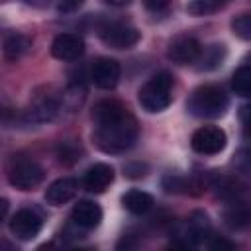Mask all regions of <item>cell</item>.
<instances>
[{"label":"cell","mask_w":251,"mask_h":251,"mask_svg":"<svg viewBox=\"0 0 251 251\" xmlns=\"http://www.w3.org/2000/svg\"><path fill=\"white\" fill-rule=\"evenodd\" d=\"M94 141L104 153H124L137 139L135 118L116 100H100L92 108Z\"/></svg>","instance_id":"6da1fadb"},{"label":"cell","mask_w":251,"mask_h":251,"mask_svg":"<svg viewBox=\"0 0 251 251\" xmlns=\"http://www.w3.org/2000/svg\"><path fill=\"white\" fill-rule=\"evenodd\" d=\"M186 108L190 110V114L198 118H220L227 110V96L224 94L222 88L206 84L190 94Z\"/></svg>","instance_id":"7a4b0ae2"},{"label":"cell","mask_w":251,"mask_h":251,"mask_svg":"<svg viewBox=\"0 0 251 251\" xmlns=\"http://www.w3.org/2000/svg\"><path fill=\"white\" fill-rule=\"evenodd\" d=\"M173 76L169 73H157L139 88V104L143 110L155 114L165 110L173 100Z\"/></svg>","instance_id":"3957f363"},{"label":"cell","mask_w":251,"mask_h":251,"mask_svg":"<svg viewBox=\"0 0 251 251\" xmlns=\"http://www.w3.org/2000/svg\"><path fill=\"white\" fill-rule=\"evenodd\" d=\"M100 39L114 49H129L139 41V31L126 22H104L98 27Z\"/></svg>","instance_id":"277c9868"},{"label":"cell","mask_w":251,"mask_h":251,"mask_svg":"<svg viewBox=\"0 0 251 251\" xmlns=\"http://www.w3.org/2000/svg\"><path fill=\"white\" fill-rule=\"evenodd\" d=\"M226 141H227V137H226V131L222 127L204 126V127H198L192 133L190 145L200 155H216V153L224 151Z\"/></svg>","instance_id":"5b68a950"},{"label":"cell","mask_w":251,"mask_h":251,"mask_svg":"<svg viewBox=\"0 0 251 251\" xmlns=\"http://www.w3.org/2000/svg\"><path fill=\"white\" fill-rule=\"evenodd\" d=\"M8 180L18 190H33L43 180V169L35 161H25L24 159V161H18L10 169Z\"/></svg>","instance_id":"8992f818"},{"label":"cell","mask_w":251,"mask_h":251,"mask_svg":"<svg viewBox=\"0 0 251 251\" xmlns=\"http://www.w3.org/2000/svg\"><path fill=\"white\" fill-rule=\"evenodd\" d=\"M41 226H43V220L41 216L31 210V208H22L18 210L12 220H10V231L18 237V239H24V241H29L33 239L39 231H41Z\"/></svg>","instance_id":"52a82bcc"},{"label":"cell","mask_w":251,"mask_h":251,"mask_svg":"<svg viewBox=\"0 0 251 251\" xmlns=\"http://www.w3.org/2000/svg\"><path fill=\"white\" fill-rule=\"evenodd\" d=\"M210 235V220L204 212H194L188 222L176 231V237H180L182 245H198L204 243Z\"/></svg>","instance_id":"ba28073f"},{"label":"cell","mask_w":251,"mask_h":251,"mask_svg":"<svg viewBox=\"0 0 251 251\" xmlns=\"http://www.w3.org/2000/svg\"><path fill=\"white\" fill-rule=\"evenodd\" d=\"M90 80L98 88H104V90L114 88L120 80V65L110 57L96 59L90 67Z\"/></svg>","instance_id":"9c48e42d"},{"label":"cell","mask_w":251,"mask_h":251,"mask_svg":"<svg viewBox=\"0 0 251 251\" xmlns=\"http://www.w3.org/2000/svg\"><path fill=\"white\" fill-rule=\"evenodd\" d=\"M200 43L196 41V37L192 35H178L169 43L167 49V57L178 65H188L194 63L200 55Z\"/></svg>","instance_id":"30bf717a"},{"label":"cell","mask_w":251,"mask_h":251,"mask_svg":"<svg viewBox=\"0 0 251 251\" xmlns=\"http://www.w3.org/2000/svg\"><path fill=\"white\" fill-rule=\"evenodd\" d=\"M51 53L61 61H75L84 53V41L75 33H59L51 43Z\"/></svg>","instance_id":"8fae6325"},{"label":"cell","mask_w":251,"mask_h":251,"mask_svg":"<svg viewBox=\"0 0 251 251\" xmlns=\"http://www.w3.org/2000/svg\"><path fill=\"white\" fill-rule=\"evenodd\" d=\"M114 180V169L106 163H96L92 165L82 178V184L88 192H104Z\"/></svg>","instance_id":"7c38bea8"},{"label":"cell","mask_w":251,"mask_h":251,"mask_svg":"<svg viewBox=\"0 0 251 251\" xmlns=\"http://www.w3.org/2000/svg\"><path fill=\"white\" fill-rule=\"evenodd\" d=\"M71 218L78 227L92 229L102 222V208L92 200H80L75 204Z\"/></svg>","instance_id":"4fadbf2b"},{"label":"cell","mask_w":251,"mask_h":251,"mask_svg":"<svg viewBox=\"0 0 251 251\" xmlns=\"http://www.w3.org/2000/svg\"><path fill=\"white\" fill-rule=\"evenodd\" d=\"M76 180L71 178V176H63V178H57L55 182H51L45 190V200L53 206H61L65 202H69L75 194H76Z\"/></svg>","instance_id":"5bb4252c"},{"label":"cell","mask_w":251,"mask_h":251,"mask_svg":"<svg viewBox=\"0 0 251 251\" xmlns=\"http://www.w3.org/2000/svg\"><path fill=\"white\" fill-rule=\"evenodd\" d=\"M224 222L231 229H241L251 224V204L233 200L231 204L226 206L224 210Z\"/></svg>","instance_id":"9a60e30c"},{"label":"cell","mask_w":251,"mask_h":251,"mask_svg":"<svg viewBox=\"0 0 251 251\" xmlns=\"http://www.w3.org/2000/svg\"><path fill=\"white\" fill-rule=\"evenodd\" d=\"M122 204H124V208L127 212H131L135 216H141V214H145L153 206V198H151V194L133 188V190H127L122 196Z\"/></svg>","instance_id":"2e32d148"},{"label":"cell","mask_w":251,"mask_h":251,"mask_svg":"<svg viewBox=\"0 0 251 251\" xmlns=\"http://www.w3.org/2000/svg\"><path fill=\"white\" fill-rule=\"evenodd\" d=\"M59 106L53 98H39L31 104V108L27 110V120L33 124H41V122H49L55 118Z\"/></svg>","instance_id":"e0dca14e"},{"label":"cell","mask_w":251,"mask_h":251,"mask_svg":"<svg viewBox=\"0 0 251 251\" xmlns=\"http://www.w3.org/2000/svg\"><path fill=\"white\" fill-rule=\"evenodd\" d=\"M29 47H31V39L27 35H24V33H18V31L6 35V39H4V53L12 61H16L24 53H27Z\"/></svg>","instance_id":"ac0fdd59"},{"label":"cell","mask_w":251,"mask_h":251,"mask_svg":"<svg viewBox=\"0 0 251 251\" xmlns=\"http://www.w3.org/2000/svg\"><path fill=\"white\" fill-rule=\"evenodd\" d=\"M224 57H226L224 45H210V47H206L204 51L200 49V55H198V59H196L198 71H212V69L220 67L222 61H224Z\"/></svg>","instance_id":"d6986e66"},{"label":"cell","mask_w":251,"mask_h":251,"mask_svg":"<svg viewBox=\"0 0 251 251\" xmlns=\"http://www.w3.org/2000/svg\"><path fill=\"white\" fill-rule=\"evenodd\" d=\"M231 88L239 96H251V65H241L231 76Z\"/></svg>","instance_id":"ffe728a7"},{"label":"cell","mask_w":251,"mask_h":251,"mask_svg":"<svg viewBox=\"0 0 251 251\" xmlns=\"http://www.w3.org/2000/svg\"><path fill=\"white\" fill-rule=\"evenodd\" d=\"M227 0H188L186 10L192 16H204V14H212L218 8H222Z\"/></svg>","instance_id":"44dd1931"},{"label":"cell","mask_w":251,"mask_h":251,"mask_svg":"<svg viewBox=\"0 0 251 251\" xmlns=\"http://www.w3.org/2000/svg\"><path fill=\"white\" fill-rule=\"evenodd\" d=\"M231 31L243 41H251V12L239 14L231 20Z\"/></svg>","instance_id":"7402d4cb"},{"label":"cell","mask_w":251,"mask_h":251,"mask_svg":"<svg viewBox=\"0 0 251 251\" xmlns=\"http://www.w3.org/2000/svg\"><path fill=\"white\" fill-rule=\"evenodd\" d=\"M80 159V149L78 147H75L73 143H63L61 147H59V161L61 163H76Z\"/></svg>","instance_id":"603a6c76"},{"label":"cell","mask_w":251,"mask_h":251,"mask_svg":"<svg viewBox=\"0 0 251 251\" xmlns=\"http://www.w3.org/2000/svg\"><path fill=\"white\" fill-rule=\"evenodd\" d=\"M163 188L167 192H178L182 188H186V178L182 176H176V175H167L163 178Z\"/></svg>","instance_id":"cb8c5ba5"},{"label":"cell","mask_w":251,"mask_h":251,"mask_svg":"<svg viewBox=\"0 0 251 251\" xmlns=\"http://www.w3.org/2000/svg\"><path fill=\"white\" fill-rule=\"evenodd\" d=\"M233 163H235L239 169H243V171H251V149L241 151V153L235 157Z\"/></svg>","instance_id":"d4e9b609"},{"label":"cell","mask_w":251,"mask_h":251,"mask_svg":"<svg viewBox=\"0 0 251 251\" xmlns=\"http://www.w3.org/2000/svg\"><path fill=\"white\" fill-rule=\"evenodd\" d=\"M80 4H82V0H61L57 8H59V12H73V10H76Z\"/></svg>","instance_id":"484cf974"},{"label":"cell","mask_w":251,"mask_h":251,"mask_svg":"<svg viewBox=\"0 0 251 251\" xmlns=\"http://www.w3.org/2000/svg\"><path fill=\"white\" fill-rule=\"evenodd\" d=\"M169 2H171V0H143V4H145L149 10H153V12L167 8V6H169Z\"/></svg>","instance_id":"4316f807"},{"label":"cell","mask_w":251,"mask_h":251,"mask_svg":"<svg viewBox=\"0 0 251 251\" xmlns=\"http://www.w3.org/2000/svg\"><path fill=\"white\" fill-rule=\"evenodd\" d=\"M212 249H233L235 245L233 243H229V241H226V239H214V241H210L208 243Z\"/></svg>","instance_id":"83f0119b"},{"label":"cell","mask_w":251,"mask_h":251,"mask_svg":"<svg viewBox=\"0 0 251 251\" xmlns=\"http://www.w3.org/2000/svg\"><path fill=\"white\" fill-rule=\"evenodd\" d=\"M106 4H110V6H126V4H129L131 0H104Z\"/></svg>","instance_id":"f1b7e54d"},{"label":"cell","mask_w":251,"mask_h":251,"mask_svg":"<svg viewBox=\"0 0 251 251\" xmlns=\"http://www.w3.org/2000/svg\"><path fill=\"white\" fill-rule=\"evenodd\" d=\"M247 112H245V127H247V131L251 133V108H245Z\"/></svg>","instance_id":"f546056e"},{"label":"cell","mask_w":251,"mask_h":251,"mask_svg":"<svg viewBox=\"0 0 251 251\" xmlns=\"http://www.w3.org/2000/svg\"><path fill=\"white\" fill-rule=\"evenodd\" d=\"M245 63H249V65H251V55H247V59H245Z\"/></svg>","instance_id":"4dcf8cb0"},{"label":"cell","mask_w":251,"mask_h":251,"mask_svg":"<svg viewBox=\"0 0 251 251\" xmlns=\"http://www.w3.org/2000/svg\"><path fill=\"white\" fill-rule=\"evenodd\" d=\"M27 2H35V0H27Z\"/></svg>","instance_id":"1f68e13d"}]
</instances>
